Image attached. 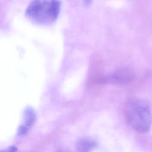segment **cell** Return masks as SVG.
Instances as JSON below:
<instances>
[{
	"label": "cell",
	"instance_id": "obj_1",
	"mask_svg": "<svg viewBox=\"0 0 152 152\" xmlns=\"http://www.w3.org/2000/svg\"><path fill=\"white\" fill-rule=\"evenodd\" d=\"M125 119L138 132H146L152 125V107L148 102L140 98L129 100L124 108Z\"/></svg>",
	"mask_w": 152,
	"mask_h": 152
},
{
	"label": "cell",
	"instance_id": "obj_6",
	"mask_svg": "<svg viewBox=\"0 0 152 152\" xmlns=\"http://www.w3.org/2000/svg\"><path fill=\"white\" fill-rule=\"evenodd\" d=\"M17 148L15 145L8 147L7 148L4 149V150H2L1 152H17Z\"/></svg>",
	"mask_w": 152,
	"mask_h": 152
},
{
	"label": "cell",
	"instance_id": "obj_3",
	"mask_svg": "<svg viewBox=\"0 0 152 152\" xmlns=\"http://www.w3.org/2000/svg\"><path fill=\"white\" fill-rule=\"evenodd\" d=\"M36 120V115L34 109L31 107L25 109L23 119L17 131V135L22 136L26 134L34 125Z\"/></svg>",
	"mask_w": 152,
	"mask_h": 152
},
{
	"label": "cell",
	"instance_id": "obj_2",
	"mask_svg": "<svg viewBox=\"0 0 152 152\" xmlns=\"http://www.w3.org/2000/svg\"><path fill=\"white\" fill-rule=\"evenodd\" d=\"M61 5L60 0H33L27 7L26 15L35 23L50 24L57 19Z\"/></svg>",
	"mask_w": 152,
	"mask_h": 152
},
{
	"label": "cell",
	"instance_id": "obj_5",
	"mask_svg": "<svg viewBox=\"0 0 152 152\" xmlns=\"http://www.w3.org/2000/svg\"><path fill=\"white\" fill-rule=\"evenodd\" d=\"M97 145V142L89 138H82L80 139L76 144L77 152H90Z\"/></svg>",
	"mask_w": 152,
	"mask_h": 152
},
{
	"label": "cell",
	"instance_id": "obj_4",
	"mask_svg": "<svg viewBox=\"0 0 152 152\" xmlns=\"http://www.w3.org/2000/svg\"><path fill=\"white\" fill-rule=\"evenodd\" d=\"M135 77L134 72L129 68H122L116 71L107 78V81L113 84H126L131 82Z\"/></svg>",
	"mask_w": 152,
	"mask_h": 152
},
{
	"label": "cell",
	"instance_id": "obj_7",
	"mask_svg": "<svg viewBox=\"0 0 152 152\" xmlns=\"http://www.w3.org/2000/svg\"><path fill=\"white\" fill-rule=\"evenodd\" d=\"M93 0H83V3L85 5H89L91 2H92Z\"/></svg>",
	"mask_w": 152,
	"mask_h": 152
}]
</instances>
